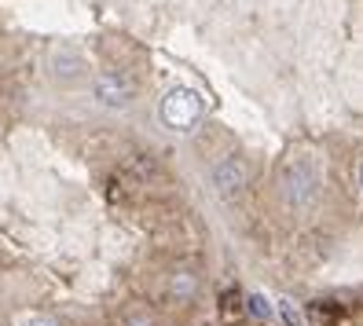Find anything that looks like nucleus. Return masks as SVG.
Returning <instances> with one entry per match:
<instances>
[{
  "label": "nucleus",
  "instance_id": "nucleus-4",
  "mask_svg": "<svg viewBox=\"0 0 363 326\" xmlns=\"http://www.w3.org/2000/svg\"><path fill=\"white\" fill-rule=\"evenodd\" d=\"M213 184H217V191L224 194V198H239L242 187H246V165H242V158L217 162V169H213Z\"/></svg>",
  "mask_w": 363,
  "mask_h": 326
},
{
  "label": "nucleus",
  "instance_id": "nucleus-9",
  "mask_svg": "<svg viewBox=\"0 0 363 326\" xmlns=\"http://www.w3.org/2000/svg\"><path fill=\"white\" fill-rule=\"evenodd\" d=\"M359 184H363V165H359Z\"/></svg>",
  "mask_w": 363,
  "mask_h": 326
},
{
  "label": "nucleus",
  "instance_id": "nucleus-3",
  "mask_svg": "<svg viewBox=\"0 0 363 326\" xmlns=\"http://www.w3.org/2000/svg\"><path fill=\"white\" fill-rule=\"evenodd\" d=\"M92 96L99 106H111V111H125L136 99V84L121 74H99L92 84Z\"/></svg>",
  "mask_w": 363,
  "mask_h": 326
},
{
  "label": "nucleus",
  "instance_id": "nucleus-6",
  "mask_svg": "<svg viewBox=\"0 0 363 326\" xmlns=\"http://www.w3.org/2000/svg\"><path fill=\"white\" fill-rule=\"evenodd\" d=\"M279 315H283V322L286 326H305V315H301V308H297V304L294 300H279Z\"/></svg>",
  "mask_w": 363,
  "mask_h": 326
},
{
  "label": "nucleus",
  "instance_id": "nucleus-7",
  "mask_svg": "<svg viewBox=\"0 0 363 326\" xmlns=\"http://www.w3.org/2000/svg\"><path fill=\"white\" fill-rule=\"evenodd\" d=\"M250 308H253V315H257V319H272V315H275L264 293H250Z\"/></svg>",
  "mask_w": 363,
  "mask_h": 326
},
{
  "label": "nucleus",
  "instance_id": "nucleus-5",
  "mask_svg": "<svg viewBox=\"0 0 363 326\" xmlns=\"http://www.w3.org/2000/svg\"><path fill=\"white\" fill-rule=\"evenodd\" d=\"M81 67H84V62H81L77 52H70V48H59V52H55V74H59V77H77Z\"/></svg>",
  "mask_w": 363,
  "mask_h": 326
},
{
  "label": "nucleus",
  "instance_id": "nucleus-2",
  "mask_svg": "<svg viewBox=\"0 0 363 326\" xmlns=\"http://www.w3.org/2000/svg\"><path fill=\"white\" fill-rule=\"evenodd\" d=\"M319 194V169L308 158H297L286 172H283V198L290 209H308Z\"/></svg>",
  "mask_w": 363,
  "mask_h": 326
},
{
  "label": "nucleus",
  "instance_id": "nucleus-8",
  "mask_svg": "<svg viewBox=\"0 0 363 326\" xmlns=\"http://www.w3.org/2000/svg\"><path fill=\"white\" fill-rule=\"evenodd\" d=\"M23 326H55V322L45 319V315H30V319H23Z\"/></svg>",
  "mask_w": 363,
  "mask_h": 326
},
{
  "label": "nucleus",
  "instance_id": "nucleus-1",
  "mask_svg": "<svg viewBox=\"0 0 363 326\" xmlns=\"http://www.w3.org/2000/svg\"><path fill=\"white\" fill-rule=\"evenodd\" d=\"M162 121L173 133H191L202 121V96L195 89H169L162 99Z\"/></svg>",
  "mask_w": 363,
  "mask_h": 326
}]
</instances>
